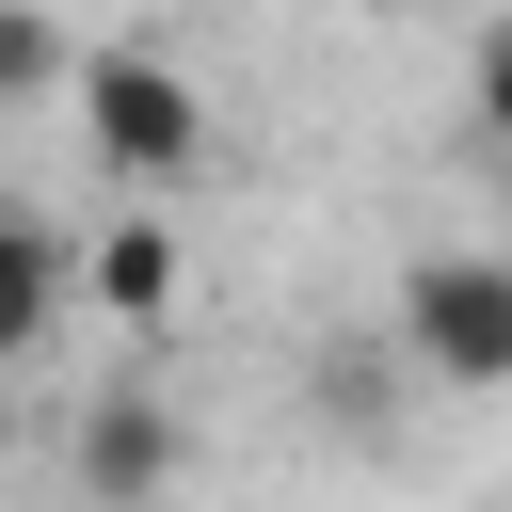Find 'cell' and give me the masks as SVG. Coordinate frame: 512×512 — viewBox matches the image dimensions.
Here are the masks:
<instances>
[{"mask_svg": "<svg viewBox=\"0 0 512 512\" xmlns=\"http://www.w3.org/2000/svg\"><path fill=\"white\" fill-rule=\"evenodd\" d=\"M80 480H96V512H160V480H176V416H160L144 384H112V400L80 416Z\"/></svg>", "mask_w": 512, "mask_h": 512, "instance_id": "cell-3", "label": "cell"}, {"mask_svg": "<svg viewBox=\"0 0 512 512\" xmlns=\"http://www.w3.org/2000/svg\"><path fill=\"white\" fill-rule=\"evenodd\" d=\"M64 96H80V144H96L112 176H144V192L208 160V96H192V80L160 64V48H96V64L64 80Z\"/></svg>", "mask_w": 512, "mask_h": 512, "instance_id": "cell-1", "label": "cell"}, {"mask_svg": "<svg viewBox=\"0 0 512 512\" xmlns=\"http://www.w3.org/2000/svg\"><path fill=\"white\" fill-rule=\"evenodd\" d=\"M480 128H496V144H512V16H496V32H480Z\"/></svg>", "mask_w": 512, "mask_h": 512, "instance_id": "cell-7", "label": "cell"}, {"mask_svg": "<svg viewBox=\"0 0 512 512\" xmlns=\"http://www.w3.org/2000/svg\"><path fill=\"white\" fill-rule=\"evenodd\" d=\"M0 432H16V384H0Z\"/></svg>", "mask_w": 512, "mask_h": 512, "instance_id": "cell-9", "label": "cell"}, {"mask_svg": "<svg viewBox=\"0 0 512 512\" xmlns=\"http://www.w3.org/2000/svg\"><path fill=\"white\" fill-rule=\"evenodd\" d=\"M48 80H80V64H64V32H48L32 0H0V112H16V96H48Z\"/></svg>", "mask_w": 512, "mask_h": 512, "instance_id": "cell-6", "label": "cell"}, {"mask_svg": "<svg viewBox=\"0 0 512 512\" xmlns=\"http://www.w3.org/2000/svg\"><path fill=\"white\" fill-rule=\"evenodd\" d=\"M48 304H64V240H48L32 208H0V368L48 336Z\"/></svg>", "mask_w": 512, "mask_h": 512, "instance_id": "cell-4", "label": "cell"}, {"mask_svg": "<svg viewBox=\"0 0 512 512\" xmlns=\"http://www.w3.org/2000/svg\"><path fill=\"white\" fill-rule=\"evenodd\" d=\"M320 16H400V0H320Z\"/></svg>", "mask_w": 512, "mask_h": 512, "instance_id": "cell-8", "label": "cell"}, {"mask_svg": "<svg viewBox=\"0 0 512 512\" xmlns=\"http://www.w3.org/2000/svg\"><path fill=\"white\" fill-rule=\"evenodd\" d=\"M400 352L432 384H512V256H416L400 272Z\"/></svg>", "mask_w": 512, "mask_h": 512, "instance_id": "cell-2", "label": "cell"}, {"mask_svg": "<svg viewBox=\"0 0 512 512\" xmlns=\"http://www.w3.org/2000/svg\"><path fill=\"white\" fill-rule=\"evenodd\" d=\"M80 288H96L112 320H160V304H176V224H112V240L80 256Z\"/></svg>", "mask_w": 512, "mask_h": 512, "instance_id": "cell-5", "label": "cell"}]
</instances>
